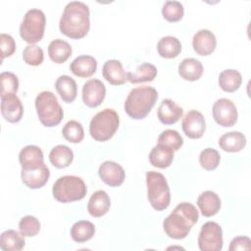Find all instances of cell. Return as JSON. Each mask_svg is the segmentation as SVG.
<instances>
[{
	"instance_id": "1",
	"label": "cell",
	"mask_w": 251,
	"mask_h": 251,
	"mask_svg": "<svg viewBox=\"0 0 251 251\" xmlns=\"http://www.w3.org/2000/svg\"><path fill=\"white\" fill-rule=\"evenodd\" d=\"M59 28L63 34L73 39L84 37L90 28L88 6L80 1L69 2L61 16Z\"/></svg>"
},
{
	"instance_id": "2",
	"label": "cell",
	"mask_w": 251,
	"mask_h": 251,
	"mask_svg": "<svg viewBox=\"0 0 251 251\" xmlns=\"http://www.w3.org/2000/svg\"><path fill=\"white\" fill-rule=\"evenodd\" d=\"M198 218L199 213L194 205L189 202H181L164 220L163 227L169 237L182 239L188 235Z\"/></svg>"
},
{
	"instance_id": "3",
	"label": "cell",
	"mask_w": 251,
	"mask_h": 251,
	"mask_svg": "<svg viewBox=\"0 0 251 251\" xmlns=\"http://www.w3.org/2000/svg\"><path fill=\"white\" fill-rule=\"evenodd\" d=\"M158 99V92L152 86H138L131 89L125 101L126 113L134 120L144 119Z\"/></svg>"
},
{
	"instance_id": "4",
	"label": "cell",
	"mask_w": 251,
	"mask_h": 251,
	"mask_svg": "<svg viewBox=\"0 0 251 251\" xmlns=\"http://www.w3.org/2000/svg\"><path fill=\"white\" fill-rule=\"evenodd\" d=\"M35 109L40 123L47 127L58 126L64 117V111L51 91L45 90L36 96Z\"/></svg>"
},
{
	"instance_id": "5",
	"label": "cell",
	"mask_w": 251,
	"mask_h": 251,
	"mask_svg": "<svg viewBox=\"0 0 251 251\" xmlns=\"http://www.w3.org/2000/svg\"><path fill=\"white\" fill-rule=\"evenodd\" d=\"M87 192L83 179L77 176H64L59 177L52 187L54 198L61 203L81 200Z\"/></svg>"
},
{
	"instance_id": "6",
	"label": "cell",
	"mask_w": 251,
	"mask_h": 251,
	"mask_svg": "<svg viewBox=\"0 0 251 251\" xmlns=\"http://www.w3.org/2000/svg\"><path fill=\"white\" fill-rule=\"evenodd\" d=\"M146 184L147 197L151 206L156 211H163L167 209L171 202V193L164 175L155 171L147 172Z\"/></svg>"
},
{
	"instance_id": "7",
	"label": "cell",
	"mask_w": 251,
	"mask_h": 251,
	"mask_svg": "<svg viewBox=\"0 0 251 251\" xmlns=\"http://www.w3.org/2000/svg\"><path fill=\"white\" fill-rule=\"evenodd\" d=\"M120 124L118 113L110 108L98 112L90 121L89 133L96 141H107L114 136Z\"/></svg>"
},
{
	"instance_id": "8",
	"label": "cell",
	"mask_w": 251,
	"mask_h": 251,
	"mask_svg": "<svg viewBox=\"0 0 251 251\" xmlns=\"http://www.w3.org/2000/svg\"><path fill=\"white\" fill-rule=\"evenodd\" d=\"M46 18L44 13L39 9L28 10L21 23L20 35L29 44L40 41L44 35Z\"/></svg>"
},
{
	"instance_id": "9",
	"label": "cell",
	"mask_w": 251,
	"mask_h": 251,
	"mask_svg": "<svg viewBox=\"0 0 251 251\" xmlns=\"http://www.w3.org/2000/svg\"><path fill=\"white\" fill-rule=\"evenodd\" d=\"M223 230L215 222L205 223L198 236V246L201 251H220L223 248Z\"/></svg>"
},
{
	"instance_id": "10",
	"label": "cell",
	"mask_w": 251,
	"mask_h": 251,
	"mask_svg": "<svg viewBox=\"0 0 251 251\" xmlns=\"http://www.w3.org/2000/svg\"><path fill=\"white\" fill-rule=\"evenodd\" d=\"M213 118L222 126H232L238 118L237 109L234 103L227 98L218 99L212 108Z\"/></svg>"
},
{
	"instance_id": "11",
	"label": "cell",
	"mask_w": 251,
	"mask_h": 251,
	"mask_svg": "<svg viewBox=\"0 0 251 251\" xmlns=\"http://www.w3.org/2000/svg\"><path fill=\"white\" fill-rule=\"evenodd\" d=\"M81 93L83 103L89 108H95L104 100L106 87L100 79L90 78L83 84Z\"/></svg>"
},
{
	"instance_id": "12",
	"label": "cell",
	"mask_w": 251,
	"mask_h": 251,
	"mask_svg": "<svg viewBox=\"0 0 251 251\" xmlns=\"http://www.w3.org/2000/svg\"><path fill=\"white\" fill-rule=\"evenodd\" d=\"M181 127L187 137L192 139L200 138L206 129L205 119L199 111L190 110L185 114Z\"/></svg>"
},
{
	"instance_id": "13",
	"label": "cell",
	"mask_w": 251,
	"mask_h": 251,
	"mask_svg": "<svg viewBox=\"0 0 251 251\" xmlns=\"http://www.w3.org/2000/svg\"><path fill=\"white\" fill-rule=\"evenodd\" d=\"M98 175L103 182L116 187L120 186L126 177L123 167L114 161H105L98 169Z\"/></svg>"
},
{
	"instance_id": "14",
	"label": "cell",
	"mask_w": 251,
	"mask_h": 251,
	"mask_svg": "<svg viewBox=\"0 0 251 251\" xmlns=\"http://www.w3.org/2000/svg\"><path fill=\"white\" fill-rule=\"evenodd\" d=\"M1 113L9 123H18L24 114V107L16 94L1 95Z\"/></svg>"
},
{
	"instance_id": "15",
	"label": "cell",
	"mask_w": 251,
	"mask_h": 251,
	"mask_svg": "<svg viewBox=\"0 0 251 251\" xmlns=\"http://www.w3.org/2000/svg\"><path fill=\"white\" fill-rule=\"evenodd\" d=\"M217 46L215 34L209 29H200L196 31L192 38L193 50L201 56H208L214 52Z\"/></svg>"
},
{
	"instance_id": "16",
	"label": "cell",
	"mask_w": 251,
	"mask_h": 251,
	"mask_svg": "<svg viewBox=\"0 0 251 251\" xmlns=\"http://www.w3.org/2000/svg\"><path fill=\"white\" fill-rule=\"evenodd\" d=\"M50 176V171L45 164L35 169H22L21 177L23 182L31 189H37L45 185Z\"/></svg>"
},
{
	"instance_id": "17",
	"label": "cell",
	"mask_w": 251,
	"mask_h": 251,
	"mask_svg": "<svg viewBox=\"0 0 251 251\" xmlns=\"http://www.w3.org/2000/svg\"><path fill=\"white\" fill-rule=\"evenodd\" d=\"M126 71L123 68L121 61L119 60H108L104 63L102 68V75L104 78L113 85H122L126 79Z\"/></svg>"
},
{
	"instance_id": "18",
	"label": "cell",
	"mask_w": 251,
	"mask_h": 251,
	"mask_svg": "<svg viewBox=\"0 0 251 251\" xmlns=\"http://www.w3.org/2000/svg\"><path fill=\"white\" fill-rule=\"evenodd\" d=\"M19 161L22 169H35L44 164L42 150L36 145H27L24 147L19 154Z\"/></svg>"
},
{
	"instance_id": "19",
	"label": "cell",
	"mask_w": 251,
	"mask_h": 251,
	"mask_svg": "<svg viewBox=\"0 0 251 251\" xmlns=\"http://www.w3.org/2000/svg\"><path fill=\"white\" fill-rule=\"evenodd\" d=\"M183 114V109L171 99H164L159 105L157 116L164 125H173L176 123Z\"/></svg>"
},
{
	"instance_id": "20",
	"label": "cell",
	"mask_w": 251,
	"mask_h": 251,
	"mask_svg": "<svg viewBox=\"0 0 251 251\" xmlns=\"http://www.w3.org/2000/svg\"><path fill=\"white\" fill-rule=\"evenodd\" d=\"M97 69V61L89 55H80L76 57L70 65L71 72L78 77H89Z\"/></svg>"
},
{
	"instance_id": "21",
	"label": "cell",
	"mask_w": 251,
	"mask_h": 251,
	"mask_svg": "<svg viewBox=\"0 0 251 251\" xmlns=\"http://www.w3.org/2000/svg\"><path fill=\"white\" fill-rule=\"evenodd\" d=\"M111 206L110 197L104 190L95 191L87 204L88 213L95 218H99L107 214Z\"/></svg>"
},
{
	"instance_id": "22",
	"label": "cell",
	"mask_w": 251,
	"mask_h": 251,
	"mask_svg": "<svg viewBox=\"0 0 251 251\" xmlns=\"http://www.w3.org/2000/svg\"><path fill=\"white\" fill-rule=\"evenodd\" d=\"M197 206L204 217H212L220 211L221 199L214 191L206 190L198 196Z\"/></svg>"
},
{
	"instance_id": "23",
	"label": "cell",
	"mask_w": 251,
	"mask_h": 251,
	"mask_svg": "<svg viewBox=\"0 0 251 251\" xmlns=\"http://www.w3.org/2000/svg\"><path fill=\"white\" fill-rule=\"evenodd\" d=\"M174 160V151L161 143L152 148L149 153V161L152 166L160 169H166L171 166Z\"/></svg>"
},
{
	"instance_id": "24",
	"label": "cell",
	"mask_w": 251,
	"mask_h": 251,
	"mask_svg": "<svg viewBox=\"0 0 251 251\" xmlns=\"http://www.w3.org/2000/svg\"><path fill=\"white\" fill-rule=\"evenodd\" d=\"M246 145V137L240 131L224 133L219 139V146L226 152L235 153L241 151Z\"/></svg>"
},
{
	"instance_id": "25",
	"label": "cell",
	"mask_w": 251,
	"mask_h": 251,
	"mask_svg": "<svg viewBox=\"0 0 251 251\" xmlns=\"http://www.w3.org/2000/svg\"><path fill=\"white\" fill-rule=\"evenodd\" d=\"M55 88L62 100L66 103H72L76 97V82L69 75H60L55 82Z\"/></svg>"
},
{
	"instance_id": "26",
	"label": "cell",
	"mask_w": 251,
	"mask_h": 251,
	"mask_svg": "<svg viewBox=\"0 0 251 251\" xmlns=\"http://www.w3.org/2000/svg\"><path fill=\"white\" fill-rule=\"evenodd\" d=\"M179 75L189 81L198 80L203 74V66L200 61L194 58H186L178 65Z\"/></svg>"
},
{
	"instance_id": "27",
	"label": "cell",
	"mask_w": 251,
	"mask_h": 251,
	"mask_svg": "<svg viewBox=\"0 0 251 251\" xmlns=\"http://www.w3.org/2000/svg\"><path fill=\"white\" fill-rule=\"evenodd\" d=\"M48 55L54 63L62 64L72 55V47L69 42L61 38H57L50 42L48 46Z\"/></svg>"
},
{
	"instance_id": "28",
	"label": "cell",
	"mask_w": 251,
	"mask_h": 251,
	"mask_svg": "<svg viewBox=\"0 0 251 251\" xmlns=\"http://www.w3.org/2000/svg\"><path fill=\"white\" fill-rule=\"evenodd\" d=\"M157 50L161 57L166 59H173L180 54L181 43L179 39L175 36H164L159 40L157 44Z\"/></svg>"
},
{
	"instance_id": "29",
	"label": "cell",
	"mask_w": 251,
	"mask_h": 251,
	"mask_svg": "<svg viewBox=\"0 0 251 251\" xmlns=\"http://www.w3.org/2000/svg\"><path fill=\"white\" fill-rule=\"evenodd\" d=\"M73 159L74 153L72 149L62 144L53 147L49 153V160L51 164L58 169L69 167L73 162Z\"/></svg>"
},
{
	"instance_id": "30",
	"label": "cell",
	"mask_w": 251,
	"mask_h": 251,
	"mask_svg": "<svg viewBox=\"0 0 251 251\" xmlns=\"http://www.w3.org/2000/svg\"><path fill=\"white\" fill-rule=\"evenodd\" d=\"M25 236L15 229H8L1 233L0 247L4 251H20L25 247Z\"/></svg>"
},
{
	"instance_id": "31",
	"label": "cell",
	"mask_w": 251,
	"mask_h": 251,
	"mask_svg": "<svg viewBox=\"0 0 251 251\" xmlns=\"http://www.w3.org/2000/svg\"><path fill=\"white\" fill-rule=\"evenodd\" d=\"M157 75V68L150 63H142L135 71L126 74V79L131 83L152 81Z\"/></svg>"
},
{
	"instance_id": "32",
	"label": "cell",
	"mask_w": 251,
	"mask_h": 251,
	"mask_svg": "<svg viewBox=\"0 0 251 251\" xmlns=\"http://www.w3.org/2000/svg\"><path fill=\"white\" fill-rule=\"evenodd\" d=\"M242 82L240 73L233 69H226L219 75V85L226 92H234Z\"/></svg>"
},
{
	"instance_id": "33",
	"label": "cell",
	"mask_w": 251,
	"mask_h": 251,
	"mask_svg": "<svg viewBox=\"0 0 251 251\" xmlns=\"http://www.w3.org/2000/svg\"><path fill=\"white\" fill-rule=\"evenodd\" d=\"M95 226L89 221H78L75 223L71 228V236L74 241L82 243L93 237Z\"/></svg>"
},
{
	"instance_id": "34",
	"label": "cell",
	"mask_w": 251,
	"mask_h": 251,
	"mask_svg": "<svg viewBox=\"0 0 251 251\" xmlns=\"http://www.w3.org/2000/svg\"><path fill=\"white\" fill-rule=\"evenodd\" d=\"M62 134L66 140L72 143H79L84 137V130L80 123L71 120L64 126Z\"/></svg>"
},
{
	"instance_id": "35",
	"label": "cell",
	"mask_w": 251,
	"mask_h": 251,
	"mask_svg": "<svg viewBox=\"0 0 251 251\" xmlns=\"http://www.w3.org/2000/svg\"><path fill=\"white\" fill-rule=\"evenodd\" d=\"M183 5L178 1H166L162 8L163 17L171 23L178 22L179 20H181L183 17Z\"/></svg>"
},
{
	"instance_id": "36",
	"label": "cell",
	"mask_w": 251,
	"mask_h": 251,
	"mask_svg": "<svg viewBox=\"0 0 251 251\" xmlns=\"http://www.w3.org/2000/svg\"><path fill=\"white\" fill-rule=\"evenodd\" d=\"M221 161L220 153L214 148H206L200 152L199 163L206 171L215 170Z\"/></svg>"
},
{
	"instance_id": "37",
	"label": "cell",
	"mask_w": 251,
	"mask_h": 251,
	"mask_svg": "<svg viewBox=\"0 0 251 251\" xmlns=\"http://www.w3.org/2000/svg\"><path fill=\"white\" fill-rule=\"evenodd\" d=\"M158 143L170 147L173 151H177L183 144L181 135L175 129H166L158 137Z\"/></svg>"
},
{
	"instance_id": "38",
	"label": "cell",
	"mask_w": 251,
	"mask_h": 251,
	"mask_svg": "<svg viewBox=\"0 0 251 251\" xmlns=\"http://www.w3.org/2000/svg\"><path fill=\"white\" fill-rule=\"evenodd\" d=\"M19 230L24 236H35L40 230V223L34 216H25L19 223Z\"/></svg>"
},
{
	"instance_id": "39",
	"label": "cell",
	"mask_w": 251,
	"mask_h": 251,
	"mask_svg": "<svg viewBox=\"0 0 251 251\" xmlns=\"http://www.w3.org/2000/svg\"><path fill=\"white\" fill-rule=\"evenodd\" d=\"M23 59L27 65L38 66L42 64L44 59L43 50L35 44H28L23 51Z\"/></svg>"
},
{
	"instance_id": "40",
	"label": "cell",
	"mask_w": 251,
	"mask_h": 251,
	"mask_svg": "<svg viewBox=\"0 0 251 251\" xmlns=\"http://www.w3.org/2000/svg\"><path fill=\"white\" fill-rule=\"evenodd\" d=\"M1 95L16 94L19 88V80L15 74L11 72H3L0 75Z\"/></svg>"
},
{
	"instance_id": "41",
	"label": "cell",
	"mask_w": 251,
	"mask_h": 251,
	"mask_svg": "<svg viewBox=\"0 0 251 251\" xmlns=\"http://www.w3.org/2000/svg\"><path fill=\"white\" fill-rule=\"evenodd\" d=\"M0 45H1V54L3 61L4 58L11 56L16 50V42L14 38L7 33H1L0 35Z\"/></svg>"
},
{
	"instance_id": "42",
	"label": "cell",
	"mask_w": 251,
	"mask_h": 251,
	"mask_svg": "<svg viewBox=\"0 0 251 251\" xmlns=\"http://www.w3.org/2000/svg\"><path fill=\"white\" fill-rule=\"evenodd\" d=\"M251 249V240L248 236H236L234 237L229 244V251L236 250H250Z\"/></svg>"
}]
</instances>
